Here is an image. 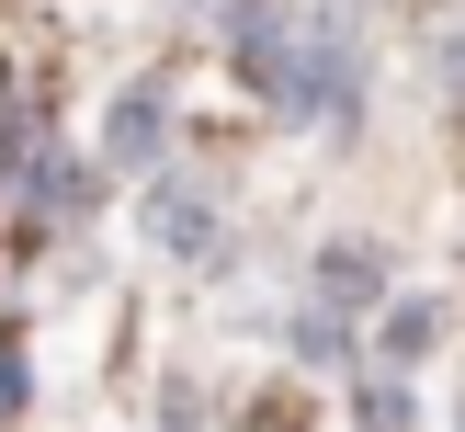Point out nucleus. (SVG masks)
<instances>
[{
	"instance_id": "nucleus-8",
	"label": "nucleus",
	"mask_w": 465,
	"mask_h": 432,
	"mask_svg": "<svg viewBox=\"0 0 465 432\" xmlns=\"http://www.w3.org/2000/svg\"><path fill=\"white\" fill-rule=\"evenodd\" d=\"M35 409V353H23V318H0V432Z\"/></svg>"
},
{
	"instance_id": "nucleus-11",
	"label": "nucleus",
	"mask_w": 465,
	"mask_h": 432,
	"mask_svg": "<svg viewBox=\"0 0 465 432\" xmlns=\"http://www.w3.org/2000/svg\"><path fill=\"white\" fill-rule=\"evenodd\" d=\"M454 432H465V387H454Z\"/></svg>"
},
{
	"instance_id": "nucleus-5",
	"label": "nucleus",
	"mask_w": 465,
	"mask_h": 432,
	"mask_svg": "<svg viewBox=\"0 0 465 432\" xmlns=\"http://www.w3.org/2000/svg\"><path fill=\"white\" fill-rule=\"evenodd\" d=\"M363 68H375V57H363V23L341 12V0H318V114H307V126H330V136L363 126Z\"/></svg>"
},
{
	"instance_id": "nucleus-3",
	"label": "nucleus",
	"mask_w": 465,
	"mask_h": 432,
	"mask_svg": "<svg viewBox=\"0 0 465 432\" xmlns=\"http://www.w3.org/2000/svg\"><path fill=\"white\" fill-rule=\"evenodd\" d=\"M295 307H318L330 330L363 341V318H386V250H375V239H318V250H307V296H295Z\"/></svg>"
},
{
	"instance_id": "nucleus-6",
	"label": "nucleus",
	"mask_w": 465,
	"mask_h": 432,
	"mask_svg": "<svg viewBox=\"0 0 465 432\" xmlns=\"http://www.w3.org/2000/svg\"><path fill=\"white\" fill-rule=\"evenodd\" d=\"M431 341H443V296H386V318H375V364L386 376H409Z\"/></svg>"
},
{
	"instance_id": "nucleus-9",
	"label": "nucleus",
	"mask_w": 465,
	"mask_h": 432,
	"mask_svg": "<svg viewBox=\"0 0 465 432\" xmlns=\"http://www.w3.org/2000/svg\"><path fill=\"white\" fill-rule=\"evenodd\" d=\"M431 91L465 114V23H443V35H431Z\"/></svg>"
},
{
	"instance_id": "nucleus-10",
	"label": "nucleus",
	"mask_w": 465,
	"mask_h": 432,
	"mask_svg": "<svg viewBox=\"0 0 465 432\" xmlns=\"http://www.w3.org/2000/svg\"><path fill=\"white\" fill-rule=\"evenodd\" d=\"M159 432H204V387L193 376H159Z\"/></svg>"
},
{
	"instance_id": "nucleus-2",
	"label": "nucleus",
	"mask_w": 465,
	"mask_h": 432,
	"mask_svg": "<svg viewBox=\"0 0 465 432\" xmlns=\"http://www.w3.org/2000/svg\"><path fill=\"white\" fill-rule=\"evenodd\" d=\"M148 250H171V262H193V273H216L227 262V205H216V182L204 171H159L148 182Z\"/></svg>"
},
{
	"instance_id": "nucleus-1",
	"label": "nucleus",
	"mask_w": 465,
	"mask_h": 432,
	"mask_svg": "<svg viewBox=\"0 0 465 432\" xmlns=\"http://www.w3.org/2000/svg\"><path fill=\"white\" fill-rule=\"evenodd\" d=\"M171 159H182V103H171V68H136V80L114 91V114H103V171L159 182Z\"/></svg>"
},
{
	"instance_id": "nucleus-4",
	"label": "nucleus",
	"mask_w": 465,
	"mask_h": 432,
	"mask_svg": "<svg viewBox=\"0 0 465 432\" xmlns=\"http://www.w3.org/2000/svg\"><path fill=\"white\" fill-rule=\"evenodd\" d=\"M12 194H23V239H68V227L103 205V171H91V159H68L57 136H45V148H35V171H23Z\"/></svg>"
},
{
	"instance_id": "nucleus-7",
	"label": "nucleus",
	"mask_w": 465,
	"mask_h": 432,
	"mask_svg": "<svg viewBox=\"0 0 465 432\" xmlns=\"http://www.w3.org/2000/svg\"><path fill=\"white\" fill-rule=\"evenodd\" d=\"M352 432H409V376H386V364H375V376L352 387Z\"/></svg>"
}]
</instances>
